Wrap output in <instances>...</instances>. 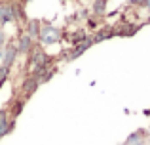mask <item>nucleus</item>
Masks as SVG:
<instances>
[{"label":"nucleus","mask_w":150,"mask_h":145,"mask_svg":"<svg viewBox=\"0 0 150 145\" xmlns=\"http://www.w3.org/2000/svg\"><path fill=\"white\" fill-rule=\"evenodd\" d=\"M38 88H40V80H38V76H34V74L29 73L25 78H23V82H21V97H23V99L33 97L34 94L38 92Z\"/></svg>","instance_id":"nucleus-3"},{"label":"nucleus","mask_w":150,"mask_h":145,"mask_svg":"<svg viewBox=\"0 0 150 145\" xmlns=\"http://www.w3.org/2000/svg\"><path fill=\"white\" fill-rule=\"evenodd\" d=\"M63 38H69L70 40V44H80V42H84L86 38H89V34H88V31L86 29H76V31H72L70 34H67V33H63Z\"/></svg>","instance_id":"nucleus-12"},{"label":"nucleus","mask_w":150,"mask_h":145,"mask_svg":"<svg viewBox=\"0 0 150 145\" xmlns=\"http://www.w3.org/2000/svg\"><path fill=\"white\" fill-rule=\"evenodd\" d=\"M108 38H114V33H112V27L106 25V27H101V29H97L95 33L91 34V40L93 44H99V42H105L108 40Z\"/></svg>","instance_id":"nucleus-10"},{"label":"nucleus","mask_w":150,"mask_h":145,"mask_svg":"<svg viewBox=\"0 0 150 145\" xmlns=\"http://www.w3.org/2000/svg\"><path fill=\"white\" fill-rule=\"evenodd\" d=\"M141 27H143V25H139V23L120 21L118 25H114V27H112V33H114V36H124V38H129V36H135V34L141 31Z\"/></svg>","instance_id":"nucleus-2"},{"label":"nucleus","mask_w":150,"mask_h":145,"mask_svg":"<svg viewBox=\"0 0 150 145\" xmlns=\"http://www.w3.org/2000/svg\"><path fill=\"white\" fill-rule=\"evenodd\" d=\"M13 128H15V119H8L6 122L0 126V139L6 138L8 134H11V132H13Z\"/></svg>","instance_id":"nucleus-14"},{"label":"nucleus","mask_w":150,"mask_h":145,"mask_svg":"<svg viewBox=\"0 0 150 145\" xmlns=\"http://www.w3.org/2000/svg\"><path fill=\"white\" fill-rule=\"evenodd\" d=\"M11 8H13V17H15V23L19 25H25L29 21V15L25 11V4H21L19 0H11Z\"/></svg>","instance_id":"nucleus-8"},{"label":"nucleus","mask_w":150,"mask_h":145,"mask_svg":"<svg viewBox=\"0 0 150 145\" xmlns=\"http://www.w3.org/2000/svg\"><path fill=\"white\" fill-rule=\"evenodd\" d=\"M40 29H42V21L40 19H29L25 23V33L33 38L34 42H38V36H40Z\"/></svg>","instance_id":"nucleus-9"},{"label":"nucleus","mask_w":150,"mask_h":145,"mask_svg":"<svg viewBox=\"0 0 150 145\" xmlns=\"http://www.w3.org/2000/svg\"><path fill=\"white\" fill-rule=\"evenodd\" d=\"M8 23H15L13 8H11V0H2L0 2V27L8 25Z\"/></svg>","instance_id":"nucleus-6"},{"label":"nucleus","mask_w":150,"mask_h":145,"mask_svg":"<svg viewBox=\"0 0 150 145\" xmlns=\"http://www.w3.org/2000/svg\"><path fill=\"white\" fill-rule=\"evenodd\" d=\"M55 73H57V65H51L48 71H46V73L40 76V84H46V82H50L51 78L55 76Z\"/></svg>","instance_id":"nucleus-15"},{"label":"nucleus","mask_w":150,"mask_h":145,"mask_svg":"<svg viewBox=\"0 0 150 145\" xmlns=\"http://www.w3.org/2000/svg\"><path fill=\"white\" fill-rule=\"evenodd\" d=\"M93 46V40H91V36L89 38H86L84 42H80V44H74L72 48H69L67 50V59L65 61H74V59H78V57H82L86 52H88L89 48Z\"/></svg>","instance_id":"nucleus-4"},{"label":"nucleus","mask_w":150,"mask_h":145,"mask_svg":"<svg viewBox=\"0 0 150 145\" xmlns=\"http://www.w3.org/2000/svg\"><path fill=\"white\" fill-rule=\"evenodd\" d=\"M2 57H4V48H0V63H2Z\"/></svg>","instance_id":"nucleus-22"},{"label":"nucleus","mask_w":150,"mask_h":145,"mask_svg":"<svg viewBox=\"0 0 150 145\" xmlns=\"http://www.w3.org/2000/svg\"><path fill=\"white\" fill-rule=\"evenodd\" d=\"M63 40V31L53 27L51 23H42V29H40V36H38V42L42 46H53L57 42Z\"/></svg>","instance_id":"nucleus-1"},{"label":"nucleus","mask_w":150,"mask_h":145,"mask_svg":"<svg viewBox=\"0 0 150 145\" xmlns=\"http://www.w3.org/2000/svg\"><path fill=\"white\" fill-rule=\"evenodd\" d=\"M8 119H10V113H8L6 107H2V109H0V126H2V124L6 122Z\"/></svg>","instance_id":"nucleus-17"},{"label":"nucleus","mask_w":150,"mask_h":145,"mask_svg":"<svg viewBox=\"0 0 150 145\" xmlns=\"http://www.w3.org/2000/svg\"><path fill=\"white\" fill-rule=\"evenodd\" d=\"M17 44L15 42H6V46H4V57H2V67H8L11 69L15 63V59H17Z\"/></svg>","instance_id":"nucleus-5"},{"label":"nucleus","mask_w":150,"mask_h":145,"mask_svg":"<svg viewBox=\"0 0 150 145\" xmlns=\"http://www.w3.org/2000/svg\"><path fill=\"white\" fill-rule=\"evenodd\" d=\"M19 2H21V4H25V6H27V4H29L30 0H19Z\"/></svg>","instance_id":"nucleus-23"},{"label":"nucleus","mask_w":150,"mask_h":145,"mask_svg":"<svg viewBox=\"0 0 150 145\" xmlns=\"http://www.w3.org/2000/svg\"><path fill=\"white\" fill-rule=\"evenodd\" d=\"M6 42H8V36H6V33H4V29L0 27V48H4Z\"/></svg>","instance_id":"nucleus-19"},{"label":"nucleus","mask_w":150,"mask_h":145,"mask_svg":"<svg viewBox=\"0 0 150 145\" xmlns=\"http://www.w3.org/2000/svg\"><path fill=\"white\" fill-rule=\"evenodd\" d=\"M146 21H148V23H150V15H148V19H146Z\"/></svg>","instance_id":"nucleus-24"},{"label":"nucleus","mask_w":150,"mask_h":145,"mask_svg":"<svg viewBox=\"0 0 150 145\" xmlns=\"http://www.w3.org/2000/svg\"><path fill=\"white\" fill-rule=\"evenodd\" d=\"M129 4H133V6H139V8H143V6H144V0H129Z\"/></svg>","instance_id":"nucleus-20"},{"label":"nucleus","mask_w":150,"mask_h":145,"mask_svg":"<svg viewBox=\"0 0 150 145\" xmlns=\"http://www.w3.org/2000/svg\"><path fill=\"white\" fill-rule=\"evenodd\" d=\"M15 44H17V54H19V56H27V54L30 52V48L34 46V40L25 33V31H21Z\"/></svg>","instance_id":"nucleus-7"},{"label":"nucleus","mask_w":150,"mask_h":145,"mask_svg":"<svg viewBox=\"0 0 150 145\" xmlns=\"http://www.w3.org/2000/svg\"><path fill=\"white\" fill-rule=\"evenodd\" d=\"M143 8H148V10H150V0H144V6Z\"/></svg>","instance_id":"nucleus-21"},{"label":"nucleus","mask_w":150,"mask_h":145,"mask_svg":"<svg viewBox=\"0 0 150 145\" xmlns=\"http://www.w3.org/2000/svg\"><path fill=\"white\" fill-rule=\"evenodd\" d=\"M25 103H27V99H23V97H13L11 103H10V109H8L10 119H17L23 113V109H25Z\"/></svg>","instance_id":"nucleus-11"},{"label":"nucleus","mask_w":150,"mask_h":145,"mask_svg":"<svg viewBox=\"0 0 150 145\" xmlns=\"http://www.w3.org/2000/svg\"><path fill=\"white\" fill-rule=\"evenodd\" d=\"M106 6H108V0H93V6H91L93 15H95V17H105Z\"/></svg>","instance_id":"nucleus-13"},{"label":"nucleus","mask_w":150,"mask_h":145,"mask_svg":"<svg viewBox=\"0 0 150 145\" xmlns=\"http://www.w3.org/2000/svg\"><path fill=\"white\" fill-rule=\"evenodd\" d=\"M10 71L11 69H8V67H2L0 65V90H2V86L8 82V78H10Z\"/></svg>","instance_id":"nucleus-16"},{"label":"nucleus","mask_w":150,"mask_h":145,"mask_svg":"<svg viewBox=\"0 0 150 145\" xmlns=\"http://www.w3.org/2000/svg\"><path fill=\"white\" fill-rule=\"evenodd\" d=\"M86 25H88V29H93V31H95L97 29V19L95 17H88V19H86Z\"/></svg>","instance_id":"nucleus-18"},{"label":"nucleus","mask_w":150,"mask_h":145,"mask_svg":"<svg viewBox=\"0 0 150 145\" xmlns=\"http://www.w3.org/2000/svg\"><path fill=\"white\" fill-rule=\"evenodd\" d=\"M61 2H69V0H61Z\"/></svg>","instance_id":"nucleus-25"}]
</instances>
